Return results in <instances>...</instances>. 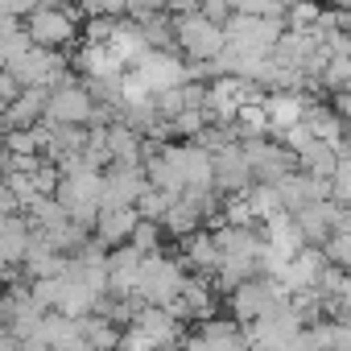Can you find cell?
Here are the masks:
<instances>
[{
    "label": "cell",
    "mask_w": 351,
    "mask_h": 351,
    "mask_svg": "<svg viewBox=\"0 0 351 351\" xmlns=\"http://www.w3.org/2000/svg\"><path fill=\"white\" fill-rule=\"evenodd\" d=\"M306 128H310V136H314V141H322V145H330V149H339V153H343L347 120H343L335 108H326V104H310V108H306Z\"/></svg>",
    "instance_id": "20"
},
{
    "label": "cell",
    "mask_w": 351,
    "mask_h": 351,
    "mask_svg": "<svg viewBox=\"0 0 351 351\" xmlns=\"http://www.w3.org/2000/svg\"><path fill=\"white\" fill-rule=\"evenodd\" d=\"M153 9H165V0H128V13H132V17L153 13Z\"/></svg>",
    "instance_id": "37"
},
{
    "label": "cell",
    "mask_w": 351,
    "mask_h": 351,
    "mask_svg": "<svg viewBox=\"0 0 351 351\" xmlns=\"http://www.w3.org/2000/svg\"><path fill=\"white\" fill-rule=\"evenodd\" d=\"M21 91H25V87H21V83H17V79L5 71V66H0V112H5V108H9V104L21 95Z\"/></svg>",
    "instance_id": "35"
},
{
    "label": "cell",
    "mask_w": 351,
    "mask_h": 351,
    "mask_svg": "<svg viewBox=\"0 0 351 351\" xmlns=\"http://www.w3.org/2000/svg\"><path fill=\"white\" fill-rule=\"evenodd\" d=\"M182 351H248V339L236 318H203V326L182 339Z\"/></svg>",
    "instance_id": "10"
},
{
    "label": "cell",
    "mask_w": 351,
    "mask_h": 351,
    "mask_svg": "<svg viewBox=\"0 0 351 351\" xmlns=\"http://www.w3.org/2000/svg\"><path fill=\"white\" fill-rule=\"evenodd\" d=\"M211 157H215V191L236 195V191H248V186H252V169H248V161H244L240 141L215 149Z\"/></svg>",
    "instance_id": "13"
},
{
    "label": "cell",
    "mask_w": 351,
    "mask_h": 351,
    "mask_svg": "<svg viewBox=\"0 0 351 351\" xmlns=\"http://www.w3.org/2000/svg\"><path fill=\"white\" fill-rule=\"evenodd\" d=\"M46 99L50 91L46 87H25L5 112H0V132H13V128H34L46 120Z\"/></svg>",
    "instance_id": "14"
},
{
    "label": "cell",
    "mask_w": 351,
    "mask_h": 351,
    "mask_svg": "<svg viewBox=\"0 0 351 351\" xmlns=\"http://www.w3.org/2000/svg\"><path fill=\"white\" fill-rule=\"evenodd\" d=\"M236 13H252V17H281L285 0H232Z\"/></svg>",
    "instance_id": "33"
},
{
    "label": "cell",
    "mask_w": 351,
    "mask_h": 351,
    "mask_svg": "<svg viewBox=\"0 0 351 351\" xmlns=\"http://www.w3.org/2000/svg\"><path fill=\"white\" fill-rule=\"evenodd\" d=\"M173 318H211L215 314V289H211V281H203V277H186V285H182V293L173 298L169 306H165Z\"/></svg>",
    "instance_id": "15"
},
{
    "label": "cell",
    "mask_w": 351,
    "mask_h": 351,
    "mask_svg": "<svg viewBox=\"0 0 351 351\" xmlns=\"http://www.w3.org/2000/svg\"><path fill=\"white\" fill-rule=\"evenodd\" d=\"M173 46L182 50L186 62H211L228 46V34L203 13H186V17H173Z\"/></svg>",
    "instance_id": "4"
},
{
    "label": "cell",
    "mask_w": 351,
    "mask_h": 351,
    "mask_svg": "<svg viewBox=\"0 0 351 351\" xmlns=\"http://www.w3.org/2000/svg\"><path fill=\"white\" fill-rule=\"evenodd\" d=\"M232 128L240 132V141H252V136H269L273 124H269V112H265V99L261 104H244L232 120Z\"/></svg>",
    "instance_id": "24"
},
{
    "label": "cell",
    "mask_w": 351,
    "mask_h": 351,
    "mask_svg": "<svg viewBox=\"0 0 351 351\" xmlns=\"http://www.w3.org/2000/svg\"><path fill=\"white\" fill-rule=\"evenodd\" d=\"M285 13H289V21H285V29H298V34H310V29L318 25V17H322V5H318V0H293V5H289Z\"/></svg>",
    "instance_id": "27"
},
{
    "label": "cell",
    "mask_w": 351,
    "mask_h": 351,
    "mask_svg": "<svg viewBox=\"0 0 351 351\" xmlns=\"http://www.w3.org/2000/svg\"><path fill=\"white\" fill-rule=\"evenodd\" d=\"M330 203L351 207V157L347 153H339V165L330 173Z\"/></svg>",
    "instance_id": "29"
},
{
    "label": "cell",
    "mask_w": 351,
    "mask_h": 351,
    "mask_svg": "<svg viewBox=\"0 0 351 351\" xmlns=\"http://www.w3.org/2000/svg\"><path fill=\"white\" fill-rule=\"evenodd\" d=\"M132 75L157 95V91H169V87H182L191 83V62L169 54V50H149L141 62H132Z\"/></svg>",
    "instance_id": "8"
},
{
    "label": "cell",
    "mask_w": 351,
    "mask_h": 351,
    "mask_svg": "<svg viewBox=\"0 0 351 351\" xmlns=\"http://www.w3.org/2000/svg\"><path fill=\"white\" fill-rule=\"evenodd\" d=\"M335 165H339V149H330V145H322V141H310V145L298 153V169H302V173H310V178L330 182Z\"/></svg>",
    "instance_id": "22"
},
{
    "label": "cell",
    "mask_w": 351,
    "mask_h": 351,
    "mask_svg": "<svg viewBox=\"0 0 351 351\" xmlns=\"http://www.w3.org/2000/svg\"><path fill=\"white\" fill-rule=\"evenodd\" d=\"M318 83H322V87H330V91H351V54H347L343 46L326 58V66H322Z\"/></svg>",
    "instance_id": "26"
},
{
    "label": "cell",
    "mask_w": 351,
    "mask_h": 351,
    "mask_svg": "<svg viewBox=\"0 0 351 351\" xmlns=\"http://www.w3.org/2000/svg\"><path fill=\"white\" fill-rule=\"evenodd\" d=\"M128 326L141 330L157 351H169V347H178V343L186 339V335H182V318H173L165 306H141Z\"/></svg>",
    "instance_id": "12"
},
{
    "label": "cell",
    "mask_w": 351,
    "mask_h": 351,
    "mask_svg": "<svg viewBox=\"0 0 351 351\" xmlns=\"http://www.w3.org/2000/svg\"><path fill=\"white\" fill-rule=\"evenodd\" d=\"M128 244L136 248V252H161V223H153V219H141L136 228H132V236H128Z\"/></svg>",
    "instance_id": "31"
},
{
    "label": "cell",
    "mask_w": 351,
    "mask_h": 351,
    "mask_svg": "<svg viewBox=\"0 0 351 351\" xmlns=\"http://www.w3.org/2000/svg\"><path fill=\"white\" fill-rule=\"evenodd\" d=\"M21 25H25L29 42L46 46V50H66L71 42H79V13L66 5H38Z\"/></svg>",
    "instance_id": "5"
},
{
    "label": "cell",
    "mask_w": 351,
    "mask_h": 351,
    "mask_svg": "<svg viewBox=\"0 0 351 351\" xmlns=\"http://www.w3.org/2000/svg\"><path fill=\"white\" fill-rule=\"evenodd\" d=\"M5 71H9L21 87H46V91H54V87H62V83L71 79L62 50H46V46H29V50H21L17 58H9Z\"/></svg>",
    "instance_id": "3"
},
{
    "label": "cell",
    "mask_w": 351,
    "mask_h": 351,
    "mask_svg": "<svg viewBox=\"0 0 351 351\" xmlns=\"http://www.w3.org/2000/svg\"><path fill=\"white\" fill-rule=\"evenodd\" d=\"M5 173H9V149L0 145V178H5Z\"/></svg>",
    "instance_id": "39"
},
{
    "label": "cell",
    "mask_w": 351,
    "mask_h": 351,
    "mask_svg": "<svg viewBox=\"0 0 351 351\" xmlns=\"http://www.w3.org/2000/svg\"><path fill=\"white\" fill-rule=\"evenodd\" d=\"M165 13H173V17H186V13H199V0H165Z\"/></svg>",
    "instance_id": "36"
},
{
    "label": "cell",
    "mask_w": 351,
    "mask_h": 351,
    "mask_svg": "<svg viewBox=\"0 0 351 351\" xmlns=\"http://www.w3.org/2000/svg\"><path fill=\"white\" fill-rule=\"evenodd\" d=\"M108 157H112V165H141L145 161L141 132L128 128V124H112L108 128Z\"/></svg>",
    "instance_id": "21"
},
{
    "label": "cell",
    "mask_w": 351,
    "mask_h": 351,
    "mask_svg": "<svg viewBox=\"0 0 351 351\" xmlns=\"http://www.w3.org/2000/svg\"><path fill=\"white\" fill-rule=\"evenodd\" d=\"M310 104H314V99H310V95H302V91H269V95H265V112H269L273 132L302 124Z\"/></svg>",
    "instance_id": "18"
},
{
    "label": "cell",
    "mask_w": 351,
    "mask_h": 351,
    "mask_svg": "<svg viewBox=\"0 0 351 351\" xmlns=\"http://www.w3.org/2000/svg\"><path fill=\"white\" fill-rule=\"evenodd\" d=\"M108 50L124 62V66H132V62H141L153 46H149V38H145V29L136 25V21H128V17H120L116 21V29H112V38H108Z\"/></svg>",
    "instance_id": "19"
},
{
    "label": "cell",
    "mask_w": 351,
    "mask_h": 351,
    "mask_svg": "<svg viewBox=\"0 0 351 351\" xmlns=\"http://www.w3.org/2000/svg\"><path fill=\"white\" fill-rule=\"evenodd\" d=\"M141 223V211L136 207H112V211H99L95 215V244L99 248H120V244H128V236H132V228Z\"/></svg>",
    "instance_id": "16"
},
{
    "label": "cell",
    "mask_w": 351,
    "mask_h": 351,
    "mask_svg": "<svg viewBox=\"0 0 351 351\" xmlns=\"http://www.w3.org/2000/svg\"><path fill=\"white\" fill-rule=\"evenodd\" d=\"M335 112L351 124V91H339V99H335Z\"/></svg>",
    "instance_id": "38"
},
{
    "label": "cell",
    "mask_w": 351,
    "mask_h": 351,
    "mask_svg": "<svg viewBox=\"0 0 351 351\" xmlns=\"http://www.w3.org/2000/svg\"><path fill=\"white\" fill-rule=\"evenodd\" d=\"M199 13L207 21H215V25H228L236 9H232V0H199Z\"/></svg>",
    "instance_id": "34"
},
{
    "label": "cell",
    "mask_w": 351,
    "mask_h": 351,
    "mask_svg": "<svg viewBox=\"0 0 351 351\" xmlns=\"http://www.w3.org/2000/svg\"><path fill=\"white\" fill-rule=\"evenodd\" d=\"M182 244H186V261H182V265H195L199 273H215V269H219V248H215V236H211V232L199 228V232H191Z\"/></svg>",
    "instance_id": "23"
},
{
    "label": "cell",
    "mask_w": 351,
    "mask_h": 351,
    "mask_svg": "<svg viewBox=\"0 0 351 351\" xmlns=\"http://www.w3.org/2000/svg\"><path fill=\"white\" fill-rule=\"evenodd\" d=\"M322 269H326V252H322L318 244H306V248L285 265V273H281L285 293H293V289H314L318 277H322Z\"/></svg>",
    "instance_id": "17"
},
{
    "label": "cell",
    "mask_w": 351,
    "mask_h": 351,
    "mask_svg": "<svg viewBox=\"0 0 351 351\" xmlns=\"http://www.w3.org/2000/svg\"><path fill=\"white\" fill-rule=\"evenodd\" d=\"M240 149H244V161L252 169V182H277V178H285L289 169H298V157L281 141L252 136V141H240Z\"/></svg>",
    "instance_id": "7"
},
{
    "label": "cell",
    "mask_w": 351,
    "mask_h": 351,
    "mask_svg": "<svg viewBox=\"0 0 351 351\" xmlns=\"http://www.w3.org/2000/svg\"><path fill=\"white\" fill-rule=\"evenodd\" d=\"M228 46L236 54H273L277 38L285 34L281 17H252V13H232V21L223 25Z\"/></svg>",
    "instance_id": "6"
},
{
    "label": "cell",
    "mask_w": 351,
    "mask_h": 351,
    "mask_svg": "<svg viewBox=\"0 0 351 351\" xmlns=\"http://www.w3.org/2000/svg\"><path fill=\"white\" fill-rule=\"evenodd\" d=\"M99 191H104V173L91 169V165H79V169H62V182H58V203L66 207V215L83 228L95 223L99 215Z\"/></svg>",
    "instance_id": "1"
},
{
    "label": "cell",
    "mask_w": 351,
    "mask_h": 351,
    "mask_svg": "<svg viewBox=\"0 0 351 351\" xmlns=\"http://www.w3.org/2000/svg\"><path fill=\"white\" fill-rule=\"evenodd\" d=\"M169 351H173V347H169Z\"/></svg>",
    "instance_id": "40"
},
{
    "label": "cell",
    "mask_w": 351,
    "mask_h": 351,
    "mask_svg": "<svg viewBox=\"0 0 351 351\" xmlns=\"http://www.w3.org/2000/svg\"><path fill=\"white\" fill-rule=\"evenodd\" d=\"M46 120H50V124H91V120H95V95H91L83 83L66 79L62 87L50 91V99H46Z\"/></svg>",
    "instance_id": "9"
},
{
    "label": "cell",
    "mask_w": 351,
    "mask_h": 351,
    "mask_svg": "<svg viewBox=\"0 0 351 351\" xmlns=\"http://www.w3.org/2000/svg\"><path fill=\"white\" fill-rule=\"evenodd\" d=\"M211 124V116H207V108H186V112H178L169 120V128H173V136H203V128Z\"/></svg>",
    "instance_id": "28"
},
{
    "label": "cell",
    "mask_w": 351,
    "mask_h": 351,
    "mask_svg": "<svg viewBox=\"0 0 351 351\" xmlns=\"http://www.w3.org/2000/svg\"><path fill=\"white\" fill-rule=\"evenodd\" d=\"M145 169L141 165H112L104 173V191H99V211L112 207H136V199L145 195Z\"/></svg>",
    "instance_id": "11"
},
{
    "label": "cell",
    "mask_w": 351,
    "mask_h": 351,
    "mask_svg": "<svg viewBox=\"0 0 351 351\" xmlns=\"http://www.w3.org/2000/svg\"><path fill=\"white\" fill-rule=\"evenodd\" d=\"M244 199H248V207H252V219H256V223H265V219H273V215L281 211V195H277V186H273V182H252V186L244 191Z\"/></svg>",
    "instance_id": "25"
},
{
    "label": "cell",
    "mask_w": 351,
    "mask_h": 351,
    "mask_svg": "<svg viewBox=\"0 0 351 351\" xmlns=\"http://www.w3.org/2000/svg\"><path fill=\"white\" fill-rule=\"evenodd\" d=\"M169 203H173V195L145 186V195L136 199V211H141V219H153V223H161V219H165V211H169Z\"/></svg>",
    "instance_id": "30"
},
{
    "label": "cell",
    "mask_w": 351,
    "mask_h": 351,
    "mask_svg": "<svg viewBox=\"0 0 351 351\" xmlns=\"http://www.w3.org/2000/svg\"><path fill=\"white\" fill-rule=\"evenodd\" d=\"M83 17H128V0H79Z\"/></svg>",
    "instance_id": "32"
},
{
    "label": "cell",
    "mask_w": 351,
    "mask_h": 351,
    "mask_svg": "<svg viewBox=\"0 0 351 351\" xmlns=\"http://www.w3.org/2000/svg\"><path fill=\"white\" fill-rule=\"evenodd\" d=\"M186 285V269L182 261H173V256H161V252H149L141 261V277H136V298L145 306H169L173 298L182 293Z\"/></svg>",
    "instance_id": "2"
}]
</instances>
